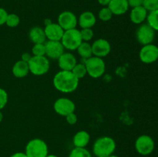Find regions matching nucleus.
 I'll return each instance as SVG.
<instances>
[{"instance_id":"nucleus-1","label":"nucleus","mask_w":158,"mask_h":157,"mask_svg":"<svg viewBox=\"0 0 158 157\" xmlns=\"http://www.w3.org/2000/svg\"><path fill=\"white\" fill-rule=\"evenodd\" d=\"M79 80L71 71L60 70L54 75L52 83L59 92L71 93L78 88Z\"/></svg>"},{"instance_id":"nucleus-2","label":"nucleus","mask_w":158,"mask_h":157,"mask_svg":"<svg viewBox=\"0 0 158 157\" xmlns=\"http://www.w3.org/2000/svg\"><path fill=\"white\" fill-rule=\"evenodd\" d=\"M116 149V142L110 136H102L97 139L93 146V152L97 157H108L114 154Z\"/></svg>"},{"instance_id":"nucleus-3","label":"nucleus","mask_w":158,"mask_h":157,"mask_svg":"<svg viewBox=\"0 0 158 157\" xmlns=\"http://www.w3.org/2000/svg\"><path fill=\"white\" fill-rule=\"evenodd\" d=\"M25 153L27 157H46L49 154V149L44 140L35 138L27 143Z\"/></svg>"},{"instance_id":"nucleus-4","label":"nucleus","mask_w":158,"mask_h":157,"mask_svg":"<svg viewBox=\"0 0 158 157\" xmlns=\"http://www.w3.org/2000/svg\"><path fill=\"white\" fill-rule=\"evenodd\" d=\"M84 65L87 74L94 78L101 77L106 70V64L103 58L94 55L84 60Z\"/></svg>"},{"instance_id":"nucleus-5","label":"nucleus","mask_w":158,"mask_h":157,"mask_svg":"<svg viewBox=\"0 0 158 157\" xmlns=\"http://www.w3.org/2000/svg\"><path fill=\"white\" fill-rule=\"evenodd\" d=\"M82 42L83 39L80 34V30L77 29V28L64 31L61 39V42L64 46L65 49L69 51L77 50Z\"/></svg>"},{"instance_id":"nucleus-6","label":"nucleus","mask_w":158,"mask_h":157,"mask_svg":"<svg viewBox=\"0 0 158 157\" xmlns=\"http://www.w3.org/2000/svg\"><path fill=\"white\" fill-rule=\"evenodd\" d=\"M29 72L36 76L43 75L49 70V61L46 56H33L29 62Z\"/></svg>"},{"instance_id":"nucleus-7","label":"nucleus","mask_w":158,"mask_h":157,"mask_svg":"<svg viewBox=\"0 0 158 157\" xmlns=\"http://www.w3.org/2000/svg\"><path fill=\"white\" fill-rule=\"evenodd\" d=\"M154 141L150 135H140L135 141V149L142 155H150L154 149Z\"/></svg>"},{"instance_id":"nucleus-8","label":"nucleus","mask_w":158,"mask_h":157,"mask_svg":"<svg viewBox=\"0 0 158 157\" xmlns=\"http://www.w3.org/2000/svg\"><path fill=\"white\" fill-rule=\"evenodd\" d=\"M155 37V31L147 23L140 25L136 32V38L140 44L145 45L151 44Z\"/></svg>"},{"instance_id":"nucleus-9","label":"nucleus","mask_w":158,"mask_h":157,"mask_svg":"<svg viewBox=\"0 0 158 157\" xmlns=\"http://www.w3.org/2000/svg\"><path fill=\"white\" fill-rule=\"evenodd\" d=\"M53 109L56 113L65 117L68 114L75 112L76 105L69 99L60 98L54 103Z\"/></svg>"},{"instance_id":"nucleus-10","label":"nucleus","mask_w":158,"mask_h":157,"mask_svg":"<svg viewBox=\"0 0 158 157\" xmlns=\"http://www.w3.org/2000/svg\"><path fill=\"white\" fill-rule=\"evenodd\" d=\"M139 57L142 62L151 64L158 59V47L154 44L143 46L139 53Z\"/></svg>"},{"instance_id":"nucleus-11","label":"nucleus","mask_w":158,"mask_h":157,"mask_svg":"<svg viewBox=\"0 0 158 157\" xmlns=\"http://www.w3.org/2000/svg\"><path fill=\"white\" fill-rule=\"evenodd\" d=\"M57 23L64 31L75 29L78 24V18L73 12L70 11H63L59 15Z\"/></svg>"},{"instance_id":"nucleus-12","label":"nucleus","mask_w":158,"mask_h":157,"mask_svg":"<svg viewBox=\"0 0 158 157\" xmlns=\"http://www.w3.org/2000/svg\"><path fill=\"white\" fill-rule=\"evenodd\" d=\"M46 56L51 59H58L62 54L65 52V48L61 41H50L45 42Z\"/></svg>"},{"instance_id":"nucleus-13","label":"nucleus","mask_w":158,"mask_h":157,"mask_svg":"<svg viewBox=\"0 0 158 157\" xmlns=\"http://www.w3.org/2000/svg\"><path fill=\"white\" fill-rule=\"evenodd\" d=\"M93 55L102 58L107 56L111 51V46L105 38H98L91 45Z\"/></svg>"},{"instance_id":"nucleus-14","label":"nucleus","mask_w":158,"mask_h":157,"mask_svg":"<svg viewBox=\"0 0 158 157\" xmlns=\"http://www.w3.org/2000/svg\"><path fill=\"white\" fill-rule=\"evenodd\" d=\"M44 32L46 39L50 41H61L64 30L58 23L52 22L51 24L45 26Z\"/></svg>"},{"instance_id":"nucleus-15","label":"nucleus","mask_w":158,"mask_h":157,"mask_svg":"<svg viewBox=\"0 0 158 157\" xmlns=\"http://www.w3.org/2000/svg\"><path fill=\"white\" fill-rule=\"evenodd\" d=\"M57 61L60 69L65 71H72L77 63L75 55L70 52H64L62 54Z\"/></svg>"},{"instance_id":"nucleus-16","label":"nucleus","mask_w":158,"mask_h":157,"mask_svg":"<svg viewBox=\"0 0 158 157\" xmlns=\"http://www.w3.org/2000/svg\"><path fill=\"white\" fill-rule=\"evenodd\" d=\"M107 7L110 9L113 15H122L129 9L127 0H111Z\"/></svg>"},{"instance_id":"nucleus-17","label":"nucleus","mask_w":158,"mask_h":157,"mask_svg":"<svg viewBox=\"0 0 158 157\" xmlns=\"http://www.w3.org/2000/svg\"><path fill=\"white\" fill-rule=\"evenodd\" d=\"M97 22V18L92 12L86 11L80 14L78 24L81 29H92Z\"/></svg>"},{"instance_id":"nucleus-18","label":"nucleus","mask_w":158,"mask_h":157,"mask_svg":"<svg viewBox=\"0 0 158 157\" xmlns=\"http://www.w3.org/2000/svg\"><path fill=\"white\" fill-rule=\"evenodd\" d=\"M148 12L143 6L133 8L130 14V18L133 23L137 25L142 24L148 17Z\"/></svg>"},{"instance_id":"nucleus-19","label":"nucleus","mask_w":158,"mask_h":157,"mask_svg":"<svg viewBox=\"0 0 158 157\" xmlns=\"http://www.w3.org/2000/svg\"><path fill=\"white\" fill-rule=\"evenodd\" d=\"M29 38L33 44L45 43L46 42V37L44 29L40 26H34L29 31Z\"/></svg>"},{"instance_id":"nucleus-20","label":"nucleus","mask_w":158,"mask_h":157,"mask_svg":"<svg viewBox=\"0 0 158 157\" xmlns=\"http://www.w3.org/2000/svg\"><path fill=\"white\" fill-rule=\"evenodd\" d=\"M12 72L14 76L16 78H21L26 77L29 73L28 62H26L21 59L17 61L12 66Z\"/></svg>"},{"instance_id":"nucleus-21","label":"nucleus","mask_w":158,"mask_h":157,"mask_svg":"<svg viewBox=\"0 0 158 157\" xmlns=\"http://www.w3.org/2000/svg\"><path fill=\"white\" fill-rule=\"evenodd\" d=\"M90 140V135L86 131L81 130L77 132L73 138V143L77 148H86Z\"/></svg>"},{"instance_id":"nucleus-22","label":"nucleus","mask_w":158,"mask_h":157,"mask_svg":"<svg viewBox=\"0 0 158 157\" xmlns=\"http://www.w3.org/2000/svg\"><path fill=\"white\" fill-rule=\"evenodd\" d=\"M77 50L80 56L84 60L93 56L92 46H91V44H89V42H82Z\"/></svg>"},{"instance_id":"nucleus-23","label":"nucleus","mask_w":158,"mask_h":157,"mask_svg":"<svg viewBox=\"0 0 158 157\" xmlns=\"http://www.w3.org/2000/svg\"><path fill=\"white\" fill-rule=\"evenodd\" d=\"M147 21H148V24L154 31H158V9L151 11L148 13Z\"/></svg>"},{"instance_id":"nucleus-24","label":"nucleus","mask_w":158,"mask_h":157,"mask_svg":"<svg viewBox=\"0 0 158 157\" xmlns=\"http://www.w3.org/2000/svg\"><path fill=\"white\" fill-rule=\"evenodd\" d=\"M71 72L73 73V75H75L78 79L83 78V77L87 74L86 66H85L84 63H77V65L74 66V68L72 69Z\"/></svg>"},{"instance_id":"nucleus-25","label":"nucleus","mask_w":158,"mask_h":157,"mask_svg":"<svg viewBox=\"0 0 158 157\" xmlns=\"http://www.w3.org/2000/svg\"><path fill=\"white\" fill-rule=\"evenodd\" d=\"M69 157H92V155L86 148L75 147L72 149Z\"/></svg>"},{"instance_id":"nucleus-26","label":"nucleus","mask_w":158,"mask_h":157,"mask_svg":"<svg viewBox=\"0 0 158 157\" xmlns=\"http://www.w3.org/2000/svg\"><path fill=\"white\" fill-rule=\"evenodd\" d=\"M20 18L18 15L15 13L8 14L7 18H6V25L10 28H15L19 25Z\"/></svg>"},{"instance_id":"nucleus-27","label":"nucleus","mask_w":158,"mask_h":157,"mask_svg":"<svg viewBox=\"0 0 158 157\" xmlns=\"http://www.w3.org/2000/svg\"><path fill=\"white\" fill-rule=\"evenodd\" d=\"M113 15H113L110 9L107 6H104L99 11L98 18L103 22H108L112 18Z\"/></svg>"},{"instance_id":"nucleus-28","label":"nucleus","mask_w":158,"mask_h":157,"mask_svg":"<svg viewBox=\"0 0 158 157\" xmlns=\"http://www.w3.org/2000/svg\"><path fill=\"white\" fill-rule=\"evenodd\" d=\"M32 55L33 56H46L45 43L34 44L32 48Z\"/></svg>"},{"instance_id":"nucleus-29","label":"nucleus","mask_w":158,"mask_h":157,"mask_svg":"<svg viewBox=\"0 0 158 157\" xmlns=\"http://www.w3.org/2000/svg\"><path fill=\"white\" fill-rule=\"evenodd\" d=\"M143 6L148 12L157 10L158 9V0H143Z\"/></svg>"},{"instance_id":"nucleus-30","label":"nucleus","mask_w":158,"mask_h":157,"mask_svg":"<svg viewBox=\"0 0 158 157\" xmlns=\"http://www.w3.org/2000/svg\"><path fill=\"white\" fill-rule=\"evenodd\" d=\"M83 42H89L94 37V31L92 29H82L80 30Z\"/></svg>"},{"instance_id":"nucleus-31","label":"nucleus","mask_w":158,"mask_h":157,"mask_svg":"<svg viewBox=\"0 0 158 157\" xmlns=\"http://www.w3.org/2000/svg\"><path fill=\"white\" fill-rule=\"evenodd\" d=\"M8 103V93L4 89L0 88V110L5 108Z\"/></svg>"},{"instance_id":"nucleus-32","label":"nucleus","mask_w":158,"mask_h":157,"mask_svg":"<svg viewBox=\"0 0 158 157\" xmlns=\"http://www.w3.org/2000/svg\"><path fill=\"white\" fill-rule=\"evenodd\" d=\"M66 123L69 125H75L77 123V115H76L75 112H72V113L68 114L67 115H66Z\"/></svg>"},{"instance_id":"nucleus-33","label":"nucleus","mask_w":158,"mask_h":157,"mask_svg":"<svg viewBox=\"0 0 158 157\" xmlns=\"http://www.w3.org/2000/svg\"><path fill=\"white\" fill-rule=\"evenodd\" d=\"M8 14L9 13H8L6 9L0 7V26H2V25L6 24V18H7Z\"/></svg>"},{"instance_id":"nucleus-34","label":"nucleus","mask_w":158,"mask_h":157,"mask_svg":"<svg viewBox=\"0 0 158 157\" xmlns=\"http://www.w3.org/2000/svg\"><path fill=\"white\" fill-rule=\"evenodd\" d=\"M130 7L135 8L143 6V0H127Z\"/></svg>"},{"instance_id":"nucleus-35","label":"nucleus","mask_w":158,"mask_h":157,"mask_svg":"<svg viewBox=\"0 0 158 157\" xmlns=\"http://www.w3.org/2000/svg\"><path fill=\"white\" fill-rule=\"evenodd\" d=\"M32 57V55H31L30 53H29V52H24V53L22 54L21 60L26 62H29V61L31 59Z\"/></svg>"},{"instance_id":"nucleus-36","label":"nucleus","mask_w":158,"mask_h":157,"mask_svg":"<svg viewBox=\"0 0 158 157\" xmlns=\"http://www.w3.org/2000/svg\"><path fill=\"white\" fill-rule=\"evenodd\" d=\"M10 157H27L26 154L23 152H17L12 154Z\"/></svg>"},{"instance_id":"nucleus-37","label":"nucleus","mask_w":158,"mask_h":157,"mask_svg":"<svg viewBox=\"0 0 158 157\" xmlns=\"http://www.w3.org/2000/svg\"><path fill=\"white\" fill-rule=\"evenodd\" d=\"M110 1L111 0H97V2L103 6H107Z\"/></svg>"},{"instance_id":"nucleus-38","label":"nucleus","mask_w":158,"mask_h":157,"mask_svg":"<svg viewBox=\"0 0 158 157\" xmlns=\"http://www.w3.org/2000/svg\"><path fill=\"white\" fill-rule=\"evenodd\" d=\"M52 22L51 21V20L49 19V18H46V19H45V21H44L45 26H48V25L51 24V23H52Z\"/></svg>"},{"instance_id":"nucleus-39","label":"nucleus","mask_w":158,"mask_h":157,"mask_svg":"<svg viewBox=\"0 0 158 157\" xmlns=\"http://www.w3.org/2000/svg\"><path fill=\"white\" fill-rule=\"evenodd\" d=\"M2 119H3V114L2 112H1V110H0V123L2 121Z\"/></svg>"},{"instance_id":"nucleus-40","label":"nucleus","mask_w":158,"mask_h":157,"mask_svg":"<svg viewBox=\"0 0 158 157\" xmlns=\"http://www.w3.org/2000/svg\"><path fill=\"white\" fill-rule=\"evenodd\" d=\"M46 157H58V156H57V155H49V154H48L47 156H46Z\"/></svg>"},{"instance_id":"nucleus-41","label":"nucleus","mask_w":158,"mask_h":157,"mask_svg":"<svg viewBox=\"0 0 158 157\" xmlns=\"http://www.w3.org/2000/svg\"><path fill=\"white\" fill-rule=\"evenodd\" d=\"M108 157H119V156L118 155H114V154H112V155H110V156H108Z\"/></svg>"}]
</instances>
